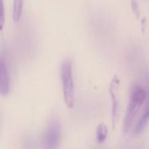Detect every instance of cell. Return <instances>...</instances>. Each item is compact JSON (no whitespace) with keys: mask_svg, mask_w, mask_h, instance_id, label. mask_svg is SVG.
<instances>
[{"mask_svg":"<svg viewBox=\"0 0 149 149\" xmlns=\"http://www.w3.org/2000/svg\"><path fill=\"white\" fill-rule=\"evenodd\" d=\"M147 99H148V93L141 86L134 87L131 93L127 110L126 113L125 120H124L123 131L125 134H127L131 131L134 123V120L142 104L147 100Z\"/></svg>","mask_w":149,"mask_h":149,"instance_id":"obj_1","label":"cell"},{"mask_svg":"<svg viewBox=\"0 0 149 149\" xmlns=\"http://www.w3.org/2000/svg\"><path fill=\"white\" fill-rule=\"evenodd\" d=\"M64 100L68 108H72L75 102L74 82L72 76V65L70 59L63 61L60 69Z\"/></svg>","mask_w":149,"mask_h":149,"instance_id":"obj_2","label":"cell"},{"mask_svg":"<svg viewBox=\"0 0 149 149\" xmlns=\"http://www.w3.org/2000/svg\"><path fill=\"white\" fill-rule=\"evenodd\" d=\"M61 137V126L57 119H52L44 136V146L46 148H56L58 147Z\"/></svg>","mask_w":149,"mask_h":149,"instance_id":"obj_3","label":"cell"},{"mask_svg":"<svg viewBox=\"0 0 149 149\" xmlns=\"http://www.w3.org/2000/svg\"><path fill=\"white\" fill-rule=\"evenodd\" d=\"M10 93V78L4 56L0 52V95L6 96Z\"/></svg>","mask_w":149,"mask_h":149,"instance_id":"obj_4","label":"cell"},{"mask_svg":"<svg viewBox=\"0 0 149 149\" xmlns=\"http://www.w3.org/2000/svg\"><path fill=\"white\" fill-rule=\"evenodd\" d=\"M118 86H119V80L116 77L113 78V79L111 82L109 92L112 99V122L113 127H115V124L117 122L118 119V111H119V98H118Z\"/></svg>","mask_w":149,"mask_h":149,"instance_id":"obj_5","label":"cell"},{"mask_svg":"<svg viewBox=\"0 0 149 149\" xmlns=\"http://www.w3.org/2000/svg\"><path fill=\"white\" fill-rule=\"evenodd\" d=\"M149 122V96H148L147 99V103L145 106V109H144V113L141 115V117L140 118L139 121L137 122L135 127H134V133L135 134H141L144 128L147 127V125Z\"/></svg>","mask_w":149,"mask_h":149,"instance_id":"obj_6","label":"cell"},{"mask_svg":"<svg viewBox=\"0 0 149 149\" xmlns=\"http://www.w3.org/2000/svg\"><path fill=\"white\" fill-rule=\"evenodd\" d=\"M24 0H13L12 5V18L15 23H17L22 16L23 6Z\"/></svg>","mask_w":149,"mask_h":149,"instance_id":"obj_7","label":"cell"},{"mask_svg":"<svg viewBox=\"0 0 149 149\" xmlns=\"http://www.w3.org/2000/svg\"><path fill=\"white\" fill-rule=\"evenodd\" d=\"M97 140L99 142H103L106 141L107 134H108V129L107 127L104 125V124H100L99 125L98 128H97Z\"/></svg>","mask_w":149,"mask_h":149,"instance_id":"obj_8","label":"cell"},{"mask_svg":"<svg viewBox=\"0 0 149 149\" xmlns=\"http://www.w3.org/2000/svg\"><path fill=\"white\" fill-rule=\"evenodd\" d=\"M5 22V13H4V5L3 0H0V31H3Z\"/></svg>","mask_w":149,"mask_h":149,"instance_id":"obj_9","label":"cell"}]
</instances>
